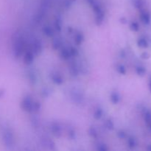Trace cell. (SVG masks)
I'll use <instances>...</instances> for the list:
<instances>
[{
  "label": "cell",
  "mask_w": 151,
  "mask_h": 151,
  "mask_svg": "<svg viewBox=\"0 0 151 151\" xmlns=\"http://www.w3.org/2000/svg\"><path fill=\"white\" fill-rule=\"evenodd\" d=\"M141 10L142 12H141V16H140V18H141L142 22L146 25L150 24V21H151L150 13H149L147 11H146V10H145L144 9H142V10Z\"/></svg>",
  "instance_id": "6da1fadb"
},
{
  "label": "cell",
  "mask_w": 151,
  "mask_h": 151,
  "mask_svg": "<svg viewBox=\"0 0 151 151\" xmlns=\"http://www.w3.org/2000/svg\"><path fill=\"white\" fill-rule=\"evenodd\" d=\"M133 3L137 8L142 10L144 8L145 1V0H133Z\"/></svg>",
  "instance_id": "7a4b0ae2"
},
{
  "label": "cell",
  "mask_w": 151,
  "mask_h": 151,
  "mask_svg": "<svg viewBox=\"0 0 151 151\" xmlns=\"http://www.w3.org/2000/svg\"><path fill=\"white\" fill-rule=\"evenodd\" d=\"M138 44L142 48H147L148 47V43L145 38H140L138 41Z\"/></svg>",
  "instance_id": "3957f363"
},
{
  "label": "cell",
  "mask_w": 151,
  "mask_h": 151,
  "mask_svg": "<svg viewBox=\"0 0 151 151\" xmlns=\"http://www.w3.org/2000/svg\"><path fill=\"white\" fill-rule=\"evenodd\" d=\"M142 56V58H144V59H148L149 58H150V55H149L148 53H147V52H144Z\"/></svg>",
  "instance_id": "277c9868"
},
{
  "label": "cell",
  "mask_w": 151,
  "mask_h": 151,
  "mask_svg": "<svg viewBox=\"0 0 151 151\" xmlns=\"http://www.w3.org/2000/svg\"><path fill=\"white\" fill-rule=\"evenodd\" d=\"M147 150L151 151V145H148V147H147Z\"/></svg>",
  "instance_id": "5b68a950"
},
{
  "label": "cell",
  "mask_w": 151,
  "mask_h": 151,
  "mask_svg": "<svg viewBox=\"0 0 151 151\" xmlns=\"http://www.w3.org/2000/svg\"><path fill=\"white\" fill-rule=\"evenodd\" d=\"M149 86H150V92H151V79L150 81V85H149Z\"/></svg>",
  "instance_id": "8992f818"
}]
</instances>
